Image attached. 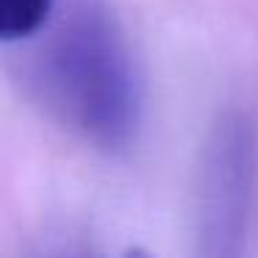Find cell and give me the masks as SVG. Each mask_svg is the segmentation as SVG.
<instances>
[{
    "instance_id": "6da1fadb",
    "label": "cell",
    "mask_w": 258,
    "mask_h": 258,
    "mask_svg": "<svg viewBox=\"0 0 258 258\" xmlns=\"http://www.w3.org/2000/svg\"><path fill=\"white\" fill-rule=\"evenodd\" d=\"M34 86L50 114L103 150H125L142 119L139 78L117 20L81 0L34 61Z\"/></svg>"
},
{
    "instance_id": "7a4b0ae2",
    "label": "cell",
    "mask_w": 258,
    "mask_h": 258,
    "mask_svg": "<svg viewBox=\"0 0 258 258\" xmlns=\"http://www.w3.org/2000/svg\"><path fill=\"white\" fill-rule=\"evenodd\" d=\"M258 175V142L250 117L225 111L211 125L197 180L195 258H244Z\"/></svg>"
},
{
    "instance_id": "3957f363",
    "label": "cell",
    "mask_w": 258,
    "mask_h": 258,
    "mask_svg": "<svg viewBox=\"0 0 258 258\" xmlns=\"http://www.w3.org/2000/svg\"><path fill=\"white\" fill-rule=\"evenodd\" d=\"M53 0H0V42L28 39L47 23Z\"/></svg>"
},
{
    "instance_id": "277c9868",
    "label": "cell",
    "mask_w": 258,
    "mask_h": 258,
    "mask_svg": "<svg viewBox=\"0 0 258 258\" xmlns=\"http://www.w3.org/2000/svg\"><path fill=\"white\" fill-rule=\"evenodd\" d=\"M122 258H153V252L145 250V247H131V250H125Z\"/></svg>"
}]
</instances>
